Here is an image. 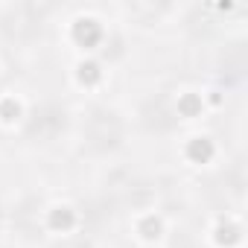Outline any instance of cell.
<instances>
[{"label": "cell", "instance_id": "cell-1", "mask_svg": "<svg viewBox=\"0 0 248 248\" xmlns=\"http://www.w3.org/2000/svg\"><path fill=\"white\" fill-rule=\"evenodd\" d=\"M123 135H126V123L123 117L108 108V105H91L82 117V143L88 152L93 155H105L114 152L123 143Z\"/></svg>", "mask_w": 248, "mask_h": 248}, {"label": "cell", "instance_id": "cell-2", "mask_svg": "<svg viewBox=\"0 0 248 248\" xmlns=\"http://www.w3.org/2000/svg\"><path fill=\"white\" fill-rule=\"evenodd\" d=\"M44 6H35V3H18V6H9L3 21H0V30L9 41H32L41 35L44 30Z\"/></svg>", "mask_w": 248, "mask_h": 248}, {"label": "cell", "instance_id": "cell-3", "mask_svg": "<svg viewBox=\"0 0 248 248\" xmlns=\"http://www.w3.org/2000/svg\"><path fill=\"white\" fill-rule=\"evenodd\" d=\"M62 129H64V114L56 105H38L27 123V138H32L35 143H50L59 138Z\"/></svg>", "mask_w": 248, "mask_h": 248}, {"label": "cell", "instance_id": "cell-4", "mask_svg": "<svg viewBox=\"0 0 248 248\" xmlns=\"http://www.w3.org/2000/svg\"><path fill=\"white\" fill-rule=\"evenodd\" d=\"M53 248H93L88 239H62V242H56Z\"/></svg>", "mask_w": 248, "mask_h": 248}]
</instances>
